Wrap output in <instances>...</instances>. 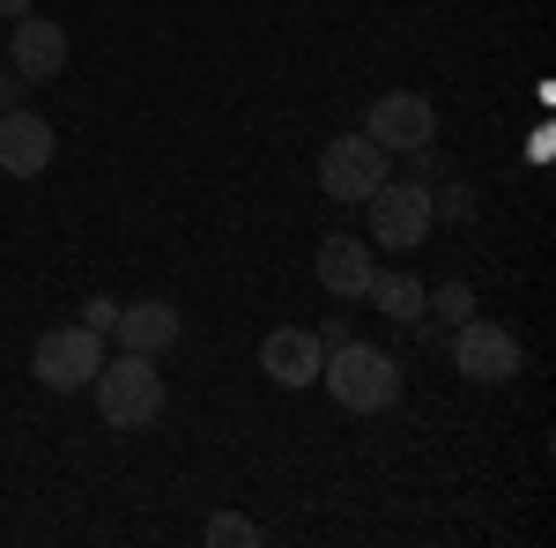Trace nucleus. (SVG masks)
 I'll use <instances>...</instances> for the list:
<instances>
[{
    "mask_svg": "<svg viewBox=\"0 0 556 548\" xmlns=\"http://www.w3.org/2000/svg\"><path fill=\"white\" fill-rule=\"evenodd\" d=\"M319 385L334 393V408H349V416H386L401 400V364L386 348H371V341H342V348H327Z\"/></svg>",
    "mask_w": 556,
    "mask_h": 548,
    "instance_id": "obj_1",
    "label": "nucleus"
},
{
    "mask_svg": "<svg viewBox=\"0 0 556 548\" xmlns=\"http://www.w3.org/2000/svg\"><path fill=\"white\" fill-rule=\"evenodd\" d=\"M97 371H104V334H89V327H52L30 348V379L45 393H83Z\"/></svg>",
    "mask_w": 556,
    "mask_h": 548,
    "instance_id": "obj_5",
    "label": "nucleus"
},
{
    "mask_svg": "<svg viewBox=\"0 0 556 548\" xmlns=\"http://www.w3.org/2000/svg\"><path fill=\"white\" fill-rule=\"evenodd\" d=\"M342 341H356V334H349V319H327V327H319V348H342Z\"/></svg>",
    "mask_w": 556,
    "mask_h": 548,
    "instance_id": "obj_18",
    "label": "nucleus"
},
{
    "mask_svg": "<svg viewBox=\"0 0 556 548\" xmlns=\"http://www.w3.org/2000/svg\"><path fill=\"white\" fill-rule=\"evenodd\" d=\"M319 364H327V348H319V334H304V327H275V334L260 341V371L282 385V393L319 385Z\"/></svg>",
    "mask_w": 556,
    "mask_h": 548,
    "instance_id": "obj_10",
    "label": "nucleus"
},
{
    "mask_svg": "<svg viewBox=\"0 0 556 548\" xmlns=\"http://www.w3.org/2000/svg\"><path fill=\"white\" fill-rule=\"evenodd\" d=\"M364 133L379 141L386 156L401 149V156H424L430 141H438V112H430V97H416V89H386L379 104L364 112Z\"/></svg>",
    "mask_w": 556,
    "mask_h": 548,
    "instance_id": "obj_7",
    "label": "nucleus"
},
{
    "mask_svg": "<svg viewBox=\"0 0 556 548\" xmlns=\"http://www.w3.org/2000/svg\"><path fill=\"white\" fill-rule=\"evenodd\" d=\"M15 89H23V75H15V67H0V112H15Z\"/></svg>",
    "mask_w": 556,
    "mask_h": 548,
    "instance_id": "obj_19",
    "label": "nucleus"
},
{
    "mask_svg": "<svg viewBox=\"0 0 556 548\" xmlns=\"http://www.w3.org/2000/svg\"><path fill=\"white\" fill-rule=\"evenodd\" d=\"M453 364H460V379L475 385H513L519 379V341L513 327H497V319H460L453 327Z\"/></svg>",
    "mask_w": 556,
    "mask_h": 548,
    "instance_id": "obj_6",
    "label": "nucleus"
},
{
    "mask_svg": "<svg viewBox=\"0 0 556 548\" xmlns=\"http://www.w3.org/2000/svg\"><path fill=\"white\" fill-rule=\"evenodd\" d=\"M89 385H97V416L112 422V430H149V422L164 416L156 356H127V348H119V364H104Z\"/></svg>",
    "mask_w": 556,
    "mask_h": 548,
    "instance_id": "obj_2",
    "label": "nucleus"
},
{
    "mask_svg": "<svg viewBox=\"0 0 556 548\" xmlns=\"http://www.w3.org/2000/svg\"><path fill=\"white\" fill-rule=\"evenodd\" d=\"M112 334H119V348H127V356H164V348L186 334V319H178V304L149 296V304H119Z\"/></svg>",
    "mask_w": 556,
    "mask_h": 548,
    "instance_id": "obj_11",
    "label": "nucleus"
},
{
    "mask_svg": "<svg viewBox=\"0 0 556 548\" xmlns=\"http://www.w3.org/2000/svg\"><path fill=\"white\" fill-rule=\"evenodd\" d=\"M8 67H15L23 82H60V67H67V30L45 23L38 8L15 15V23H8Z\"/></svg>",
    "mask_w": 556,
    "mask_h": 548,
    "instance_id": "obj_8",
    "label": "nucleus"
},
{
    "mask_svg": "<svg viewBox=\"0 0 556 548\" xmlns=\"http://www.w3.org/2000/svg\"><path fill=\"white\" fill-rule=\"evenodd\" d=\"M430 208L445 215V222H468V215H475V193H468V186H438V193H430Z\"/></svg>",
    "mask_w": 556,
    "mask_h": 548,
    "instance_id": "obj_16",
    "label": "nucleus"
},
{
    "mask_svg": "<svg viewBox=\"0 0 556 548\" xmlns=\"http://www.w3.org/2000/svg\"><path fill=\"white\" fill-rule=\"evenodd\" d=\"M364 296L379 304L393 327H416V319L430 311V290L416 282V275H371V290H364Z\"/></svg>",
    "mask_w": 556,
    "mask_h": 548,
    "instance_id": "obj_13",
    "label": "nucleus"
},
{
    "mask_svg": "<svg viewBox=\"0 0 556 548\" xmlns=\"http://www.w3.org/2000/svg\"><path fill=\"white\" fill-rule=\"evenodd\" d=\"M52 156H60V133L45 127L38 112H0V170L8 178H38V170H52Z\"/></svg>",
    "mask_w": 556,
    "mask_h": 548,
    "instance_id": "obj_9",
    "label": "nucleus"
},
{
    "mask_svg": "<svg viewBox=\"0 0 556 548\" xmlns=\"http://www.w3.org/2000/svg\"><path fill=\"white\" fill-rule=\"evenodd\" d=\"M371 275H379L371 238H327L319 245V290L334 296V304H356V296L371 290Z\"/></svg>",
    "mask_w": 556,
    "mask_h": 548,
    "instance_id": "obj_12",
    "label": "nucleus"
},
{
    "mask_svg": "<svg viewBox=\"0 0 556 548\" xmlns=\"http://www.w3.org/2000/svg\"><path fill=\"white\" fill-rule=\"evenodd\" d=\"M430 311L460 327V319H468V311H475V290H468V282H445V290H430Z\"/></svg>",
    "mask_w": 556,
    "mask_h": 548,
    "instance_id": "obj_15",
    "label": "nucleus"
},
{
    "mask_svg": "<svg viewBox=\"0 0 556 548\" xmlns=\"http://www.w3.org/2000/svg\"><path fill=\"white\" fill-rule=\"evenodd\" d=\"M208 541L215 548H260V526H253V519H238V511H215V519H208Z\"/></svg>",
    "mask_w": 556,
    "mask_h": 548,
    "instance_id": "obj_14",
    "label": "nucleus"
},
{
    "mask_svg": "<svg viewBox=\"0 0 556 548\" xmlns=\"http://www.w3.org/2000/svg\"><path fill=\"white\" fill-rule=\"evenodd\" d=\"M38 0H0V23H15V15H30Z\"/></svg>",
    "mask_w": 556,
    "mask_h": 548,
    "instance_id": "obj_20",
    "label": "nucleus"
},
{
    "mask_svg": "<svg viewBox=\"0 0 556 548\" xmlns=\"http://www.w3.org/2000/svg\"><path fill=\"white\" fill-rule=\"evenodd\" d=\"M112 319H119V304H112V296H89V304H83V327H89V334H112Z\"/></svg>",
    "mask_w": 556,
    "mask_h": 548,
    "instance_id": "obj_17",
    "label": "nucleus"
},
{
    "mask_svg": "<svg viewBox=\"0 0 556 548\" xmlns=\"http://www.w3.org/2000/svg\"><path fill=\"white\" fill-rule=\"evenodd\" d=\"M386 164H393V156H386L371 133H334V141L319 149V193H327V201H356V208H364V201L386 186Z\"/></svg>",
    "mask_w": 556,
    "mask_h": 548,
    "instance_id": "obj_4",
    "label": "nucleus"
},
{
    "mask_svg": "<svg viewBox=\"0 0 556 548\" xmlns=\"http://www.w3.org/2000/svg\"><path fill=\"white\" fill-rule=\"evenodd\" d=\"M364 215H371V245H386V253H416L430 238V222H438L424 178H386L379 193L364 201Z\"/></svg>",
    "mask_w": 556,
    "mask_h": 548,
    "instance_id": "obj_3",
    "label": "nucleus"
}]
</instances>
